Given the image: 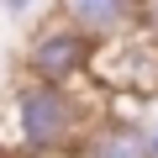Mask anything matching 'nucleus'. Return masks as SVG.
I'll list each match as a JSON object with an SVG mask.
<instances>
[{
  "label": "nucleus",
  "instance_id": "obj_1",
  "mask_svg": "<svg viewBox=\"0 0 158 158\" xmlns=\"http://www.w3.org/2000/svg\"><path fill=\"white\" fill-rule=\"evenodd\" d=\"M106 116V95L95 85H42V79H21L6 95V127L21 158L37 153H79L90 127Z\"/></svg>",
  "mask_w": 158,
  "mask_h": 158
},
{
  "label": "nucleus",
  "instance_id": "obj_2",
  "mask_svg": "<svg viewBox=\"0 0 158 158\" xmlns=\"http://www.w3.org/2000/svg\"><path fill=\"white\" fill-rule=\"evenodd\" d=\"M90 58H95V42L69 27L63 16H48L32 37H27V53H21V79H42V85H79L90 79Z\"/></svg>",
  "mask_w": 158,
  "mask_h": 158
},
{
  "label": "nucleus",
  "instance_id": "obj_3",
  "mask_svg": "<svg viewBox=\"0 0 158 158\" xmlns=\"http://www.w3.org/2000/svg\"><path fill=\"white\" fill-rule=\"evenodd\" d=\"M58 16L100 48V42H116V37L137 32V0H63Z\"/></svg>",
  "mask_w": 158,
  "mask_h": 158
},
{
  "label": "nucleus",
  "instance_id": "obj_4",
  "mask_svg": "<svg viewBox=\"0 0 158 158\" xmlns=\"http://www.w3.org/2000/svg\"><path fill=\"white\" fill-rule=\"evenodd\" d=\"M79 158H148V137H142V116H116L106 111L90 137L79 142Z\"/></svg>",
  "mask_w": 158,
  "mask_h": 158
},
{
  "label": "nucleus",
  "instance_id": "obj_5",
  "mask_svg": "<svg viewBox=\"0 0 158 158\" xmlns=\"http://www.w3.org/2000/svg\"><path fill=\"white\" fill-rule=\"evenodd\" d=\"M137 32L158 48V0H137Z\"/></svg>",
  "mask_w": 158,
  "mask_h": 158
},
{
  "label": "nucleus",
  "instance_id": "obj_6",
  "mask_svg": "<svg viewBox=\"0 0 158 158\" xmlns=\"http://www.w3.org/2000/svg\"><path fill=\"white\" fill-rule=\"evenodd\" d=\"M142 137H148V158H158V100L142 111Z\"/></svg>",
  "mask_w": 158,
  "mask_h": 158
},
{
  "label": "nucleus",
  "instance_id": "obj_7",
  "mask_svg": "<svg viewBox=\"0 0 158 158\" xmlns=\"http://www.w3.org/2000/svg\"><path fill=\"white\" fill-rule=\"evenodd\" d=\"M0 6H6L11 16H21V11H32V6H37V0H0Z\"/></svg>",
  "mask_w": 158,
  "mask_h": 158
},
{
  "label": "nucleus",
  "instance_id": "obj_8",
  "mask_svg": "<svg viewBox=\"0 0 158 158\" xmlns=\"http://www.w3.org/2000/svg\"><path fill=\"white\" fill-rule=\"evenodd\" d=\"M37 158H79V153H37Z\"/></svg>",
  "mask_w": 158,
  "mask_h": 158
}]
</instances>
